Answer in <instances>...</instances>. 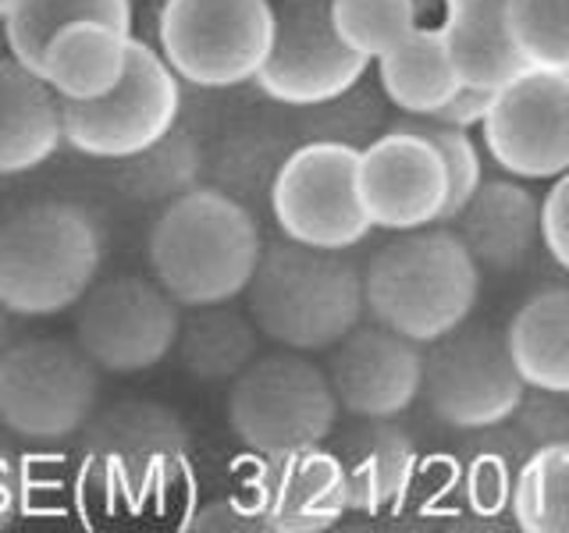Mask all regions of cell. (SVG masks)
<instances>
[{
	"label": "cell",
	"mask_w": 569,
	"mask_h": 533,
	"mask_svg": "<svg viewBox=\"0 0 569 533\" xmlns=\"http://www.w3.org/2000/svg\"><path fill=\"white\" fill-rule=\"evenodd\" d=\"M263 253L253 210L218 185H192L150 228L153 281L178 306H218L246 295Z\"/></svg>",
	"instance_id": "1"
},
{
	"label": "cell",
	"mask_w": 569,
	"mask_h": 533,
	"mask_svg": "<svg viewBox=\"0 0 569 533\" xmlns=\"http://www.w3.org/2000/svg\"><path fill=\"white\" fill-rule=\"evenodd\" d=\"M246 306L274 345L328 352L367 313L363 266L349 249H317L281 235L263 245Z\"/></svg>",
	"instance_id": "2"
},
{
	"label": "cell",
	"mask_w": 569,
	"mask_h": 533,
	"mask_svg": "<svg viewBox=\"0 0 569 533\" xmlns=\"http://www.w3.org/2000/svg\"><path fill=\"white\" fill-rule=\"evenodd\" d=\"M367 313L417 345L470 320L480 295V266L449 224L391 231L363 263Z\"/></svg>",
	"instance_id": "3"
},
{
	"label": "cell",
	"mask_w": 569,
	"mask_h": 533,
	"mask_svg": "<svg viewBox=\"0 0 569 533\" xmlns=\"http://www.w3.org/2000/svg\"><path fill=\"white\" fill-rule=\"evenodd\" d=\"M189 426L171 405L124 399L97 409L79 431L82 487L103 509L147 512L189 466Z\"/></svg>",
	"instance_id": "4"
},
{
	"label": "cell",
	"mask_w": 569,
	"mask_h": 533,
	"mask_svg": "<svg viewBox=\"0 0 569 533\" xmlns=\"http://www.w3.org/2000/svg\"><path fill=\"white\" fill-rule=\"evenodd\" d=\"M100 271V231L68 200H36L0 221V306L58 316L79 306Z\"/></svg>",
	"instance_id": "5"
},
{
	"label": "cell",
	"mask_w": 569,
	"mask_h": 533,
	"mask_svg": "<svg viewBox=\"0 0 569 533\" xmlns=\"http://www.w3.org/2000/svg\"><path fill=\"white\" fill-rule=\"evenodd\" d=\"M228 426L257 455L325 444L338 426L328 370L296 349L257 355L228 388Z\"/></svg>",
	"instance_id": "6"
},
{
	"label": "cell",
	"mask_w": 569,
	"mask_h": 533,
	"mask_svg": "<svg viewBox=\"0 0 569 533\" xmlns=\"http://www.w3.org/2000/svg\"><path fill=\"white\" fill-rule=\"evenodd\" d=\"M100 366L64 338H29L0 352V426L32 444H61L97 413Z\"/></svg>",
	"instance_id": "7"
},
{
	"label": "cell",
	"mask_w": 569,
	"mask_h": 533,
	"mask_svg": "<svg viewBox=\"0 0 569 533\" xmlns=\"http://www.w3.org/2000/svg\"><path fill=\"white\" fill-rule=\"evenodd\" d=\"M271 0H164L157 43L174 76L200 89L253 82L271 50Z\"/></svg>",
	"instance_id": "8"
},
{
	"label": "cell",
	"mask_w": 569,
	"mask_h": 533,
	"mask_svg": "<svg viewBox=\"0 0 569 533\" xmlns=\"http://www.w3.org/2000/svg\"><path fill=\"white\" fill-rule=\"evenodd\" d=\"M527 381L512 363L502 331L462 320L423 349L420 402L441 426L459 434L502 426L516 413Z\"/></svg>",
	"instance_id": "9"
},
{
	"label": "cell",
	"mask_w": 569,
	"mask_h": 533,
	"mask_svg": "<svg viewBox=\"0 0 569 533\" xmlns=\"http://www.w3.org/2000/svg\"><path fill=\"white\" fill-rule=\"evenodd\" d=\"M182 114V86L164 53L147 40L129 50L121 82L97 100H61L64 142L93 160H124L164 139Z\"/></svg>",
	"instance_id": "10"
},
{
	"label": "cell",
	"mask_w": 569,
	"mask_h": 533,
	"mask_svg": "<svg viewBox=\"0 0 569 533\" xmlns=\"http://www.w3.org/2000/svg\"><path fill=\"white\" fill-rule=\"evenodd\" d=\"M360 150L349 142L307 139L281 160L271 185V213L284 239L317 249L360 245L373 224L356 189Z\"/></svg>",
	"instance_id": "11"
},
{
	"label": "cell",
	"mask_w": 569,
	"mask_h": 533,
	"mask_svg": "<svg viewBox=\"0 0 569 533\" xmlns=\"http://www.w3.org/2000/svg\"><path fill=\"white\" fill-rule=\"evenodd\" d=\"M370 64L335 32L331 0H278L271 50L253 82L281 107H313L349 93Z\"/></svg>",
	"instance_id": "12"
},
{
	"label": "cell",
	"mask_w": 569,
	"mask_h": 533,
	"mask_svg": "<svg viewBox=\"0 0 569 533\" xmlns=\"http://www.w3.org/2000/svg\"><path fill=\"white\" fill-rule=\"evenodd\" d=\"M182 310L157 281L124 274L93 284L76 316V342L103 373H147L174 352Z\"/></svg>",
	"instance_id": "13"
},
{
	"label": "cell",
	"mask_w": 569,
	"mask_h": 533,
	"mask_svg": "<svg viewBox=\"0 0 569 533\" xmlns=\"http://www.w3.org/2000/svg\"><path fill=\"white\" fill-rule=\"evenodd\" d=\"M495 168L520 182H551L569 171V76L527 68L502 86L480 121Z\"/></svg>",
	"instance_id": "14"
},
{
	"label": "cell",
	"mask_w": 569,
	"mask_h": 533,
	"mask_svg": "<svg viewBox=\"0 0 569 533\" xmlns=\"http://www.w3.org/2000/svg\"><path fill=\"white\" fill-rule=\"evenodd\" d=\"M356 189L370 224L385 231L441 224L449 207V171L435 142L399 124H388L360 150Z\"/></svg>",
	"instance_id": "15"
},
{
	"label": "cell",
	"mask_w": 569,
	"mask_h": 533,
	"mask_svg": "<svg viewBox=\"0 0 569 533\" xmlns=\"http://www.w3.org/2000/svg\"><path fill=\"white\" fill-rule=\"evenodd\" d=\"M328 381L349 416H402L420 399L423 345L385 324H356L335 342Z\"/></svg>",
	"instance_id": "16"
},
{
	"label": "cell",
	"mask_w": 569,
	"mask_h": 533,
	"mask_svg": "<svg viewBox=\"0 0 569 533\" xmlns=\"http://www.w3.org/2000/svg\"><path fill=\"white\" fill-rule=\"evenodd\" d=\"M249 502L263 530L274 533H325L349 512L346 476L331 449H296L260 455L249 480Z\"/></svg>",
	"instance_id": "17"
},
{
	"label": "cell",
	"mask_w": 569,
	"mask_h": 533,
	"mask_svg": "<svg viewBox=\"0 0 569 533\" xmlns=\"http://www.w3.org/2000/svg\"><path fill=\"white\" fill-rule=\"evenodd\" d=\"M449 228L480 271L516 274L541 245V200L520 178H485L449 218Z\"/></svg>",
	"instance_id": "18"
},
{
	"label": "cell",
	"mask_w": 569,
	"mask_h": 533,
	"mask_svg": "<svg viewBox=\"0 0 569 533\" xmlns=\"http://www.w3.org/2000/svg\"><path fill=\"white\" fill-rule=\"evenodd\" d=\"M331 452L346 476L349 512L378 515L413 484L417 444L396 416H352L346 431L335 434Z\"/></svg>",
	"instance_id": "19"
},
{
	"label": "cell",
	"mask_w": 569,
	"mask_h": 533,
	"mask_svg": "<svg viewBox=\"0 0 569 533\" xmlns=\"http://www.w3.org/2000/svg\"><path fill=\"white\" fill-rule=\"evenodd\" d=\"M61 142V97L43 76L0 53V178L36 171Z\"/></svg>",
	"instance_id": "20"
},
{
	"label": "cell",
	"mask_w": 569,
	"mask_h": 533,
	"mask_svg": "<svg viewBox=\"0 0 569 533\" xmlns=\"http://www.w3.org/2000/svg\"><path fill=\"white\" fill-rule=\"evenodd\" d=\"M441 40L462 86L498 93L530 68L509 32L506 0H456V4H445Z\"/></svg>",
	"instance_id": "21"
},
{
	"label": "cell",
	"mask_w": 569,
	"mask_h": 533,
	"mask_svg": "<svg viewBox=\"0 0 569 533\" xmlns=\"http://www.w3.org/2000/svg\"><path fill=\"white\" fill-rule=\"evenodd\" d=\"M129 50L132 32L82 18L47 43L43 79L61 100H97L121 82L129 68Z\"/></svg>",
	"instance_id": "22"
},
{
	"label": "cell",
	"mask_w": 569,
	"mask_h": 533,
	"mask_svg": "<svg viewBox=\"0 0 569 533\" xmlns=\"http://www.w3.org/2000/svg\"><path fill=\"white\" fill-rule=\"evenodd\" d=\"M506 342L530 388L569 391V284L530 292L509 320Z\"/></svg>",
	"instance_id": "23"
},
{
	"label": "cell",
	"mask_w": 569,
	"mask_h": 533,
	"mask_svg": "<svg viewBox=\"0 0 569 533\" xmlns=\"http://www.w3.org/2000/svg\"><path fill=\"white\" fill-rule=\"evenodd\" d=\"M373 64H378V86L385 100L413 118L435 114L462 89L449 50H445L441 29L417 26L396 50L381 53Z\"/></svg>",
	"instance_id": "24"
},
{
	"label": "cell",
	"mask_w": 569,
	"mask_h": 533,
	"mask_svg": "<svg viewBox=\"0 0 569 533\" xmlns=\"http://www.w3.org/2000/svg\"><path fill=\"white\" fill-rule=\"evenodd\" d=\"M174 349L189 378L203 384H231L260 355V328L231 302L196 306L182 316Z\"/></svg>",
	"instance_id": "25"
},
{
	"label": "cell",
	"mask_w": 569,
	"mask_h": 533,
	"mask_svg": "<svg viewBox=\"0 0 569 533\" xmlns=\"http://www.w3.org/2000/svg\"><path fill=\"white\" fill-rule=\"evenodd\" d=\"M82 18L132 32V0H11L4 14L8 53L36 76H43L47 43L64 26L82 22Z\"/></svg>",
	"instance_id": "26"
},
{
	"label": "cell",
	"mask_w": 569,
	"mask_h": 533,
	"mask_svg": "<svg viewBox=\"0 0 569 533\" xmlns=\"http://www.w3.org/2000/svg\"><path fill=\"white\" fill-rule=\"evenodd\" d=\"M533 449L512 431L509 423L473 431V444L462 452V497L473 509V515L495 520L512 502L516 476Z\"/></svg>",
	"instance_id": "27"
},
{
	"label": "cell",
	"mask_w": 569,
	"mask_h": 533,
	"mask_svg": "<svg viewBox=\"0 0 569 533\" xmlns=\"http://www.w3.org/2000/svg\"><path fill=\"white\" fill-rule=\"evenodd\" d=\"M114 164H118L114 185L129 195V200L168 203L196 185V178L203 171V150L192 135L171 129L164 139L153 142L150 150L114 160Z\"/></svg>",
	"instance_id": "28"
},
{
	"label": "cell",
	"mask_w": 569,
	"mask_h": 533,
	"mask_svg": "<svg viewBox=\"0 0 569 533\" xmlns=\"http://www.w3.org/2000/svg\"><path fill=\"white\" fill-rule=\"evenodd\" d=\"M509 512L523 533H569V444H545L527 455Z\"/></svg>",
	"instance_id": "29"
},
{
	"label": "cell",
	"mask_w": 569,
	"mask_h": 533,
	"mask_svg": "<svg viewBox=\"0 0 569 533\" xmlns=\"http://www.w3.org/2000/svg\"><path fill=\"white\" fill-rule=\"evenodd\" d=\"M302 111V142L307 139H331V142H349V147L363 150L370 139H378L388 129V114H385V93L381 86L373 89L363 82H356L349 93L313 103V107H296Z\"/></svg>",
	"instance_id": "30"
},
{
	"label": "cell",
	"mask_w": 569,
	"mask_h": 533,
	"mask_svg": "<svg viewBox=\"0 0 569 533\" xmlns=\"http://www.w3.org/2000/svg\"><path fill=\"white\" fill-rule=\"evenodd\" d=\"M331 22L346 47L378 61L417 29L420 11L413 0H331Z\"/></svg>",
	"instance_id": "31"
},
{
	"label": "cell",
	"mask_w": 569,
	"mask_h": 533,
	"mask_svg": "<svg viewBox=\"0 0 569 533\" xmlns=\"http://www.w3.org/2000/svg\"><path fill=\"white\" fill-rule=\"evenodd\" d=\"M289 153H292V147L278 132L242 129L221 147L218 168H213V174H218V189L231 192L246 207H249V200H260V195L271 200L274 174Z\"/></svg>",
	"instance_id": "32"
},
{
	"label": "cell",
	"mask_w": 569,
	"mask_h": 533,
	"mask_svg": "<svg viewBox=\"0 0 569 533\" xmlns=\"http://www.w3.org/2000/svg\"><path fill=\"white\" fill-rule=\"evenodd\" d=\"M506 18L530 68L569 76V0H506Z\"/></svg>",
	"instance_id": "33"
},
{
	"label": "cell",
	"mask_w": 569,
	"mask_h": 533,
	"mask_svg": "<svg viewBox=\"0 0 569 533\" xmlns=\"http://www.w3.org/2000/svg\"><path fill=\"white\" fill-rule=\"evenodd\" d=\"M391 124L423 132L435 142V150L441 153V164L449 171V207H445L441 224H449L452 213L470 200L480 182H485V164H480V150H477L470 129H452V124H438L431 118H413V114H402Z\"/></svg>",
	"instance_id": "34"
},
{
	"label": "cell",
	"mask_w": 569,
	"mask_h": 533,
	"mask_svg": "<svg viewBox=\"0 0 569 533\" xmlns=\"http://www.w3.org/2000/svg\"><path fill=\"white\" fill-rule=\"evenodd\" d=\"M509 426L530 444V449L569 444V391H548V388L527 384L520 405H516V413L509 416Z\"/></svg>",
	"instance_id": "35"
},
{
	"label": "cell",
	"mask_w": 569,
	"mask_h": 533,
	"mask_svg": "<svg viewBox=\"0 0 569 533\" xmlns=\"http://www.w3.org/2000/svg\"><path fill=\"white\" fill-rule=\"evenodd\" d=\"M182 530L186 533H253V530H263V520L249 497L246 502L242 497H213V502L186 515Z\"/></svg>",
	"instance_id": "36"
},
{
	"label": "cell",
	"mask_w": 569,
	"mask_h": 533,
	"mask_svg": "<svg viewBox=\"0 0 569 533\" xmlns=\"http://www.w3.org/2000/svg\"><path fill=\"white\" fill-rule=\"evenodd\" d=\"M541 245L569 274V171L551 178V189L541 200Z\"/></svg>",
	"instance_id": "37"
},
{
	"label": "cell",
	"mask_w": 569,
	"mask_h": 533,
	"mask_svg": "<svg viewBox=\"0 0 569 533\" xmlns=\"http://www.w3.org/2000/svg\"><path fill=\"white\" fill-rule=\"evenodd\" d=\"M491 100H495L491 89L462 86L449 103L438 107V111L427 114V118L438 121V124H452V129H480V121H485L491 111Z\"/></svg>",
	"instance_id": "38"
},
{
	"label": "cell",
	"mask_w": 569,
	"mask_h": 533,
	"mask_svg": "<svg viewBox=\"0 0 569 533\" xmlns=\"http://www.w3.org/2000/svg\"><path fill=\"white\" fill-rule=\"evenodd\" d=\"M4 434L8 431L0 426V530L11 526V520L18 515V505H22V466H18V459H14Z\"/></svg>",
	"instance_id": "39"
},
{
	"label": "cell",
	"mask_w": 569,
	"mask_h": 533,
	"mask_svg": "<svg viewBox=\"0 0 569 533\" xmlns=\"http://www.w3.org/2000/svg\"><path fill=\"white\" fill-rule=\"evenodd\" d=\"M8 316H11V313H8L4 306H0V352L8 349Z\"/></svg>",
	"instance_id": "40"
},
{
	"label": "cell",
	"mask_w": 569,
	"mask_h": 533,
	"mask_svg": "<svg viewBox=\"0 0 569 533\" xmlns=\"http://www.w3.org/2000/svg\"><path fill=\"white\" fill-rule=\"evenodd\" d=\"M413 4H417V11H420V18H423V14L438 11V4H441V0H413Z\"/></svg>",
	"instance_id": "41"
},
{
	"label": "cell",
	"mask_w": 569,
	"mask_h": 533,
	"mask_svg": "<svg viewBox=\"0 0 569 533\" xmlns=\"http://www.w3.org/2000/svg\"><path fill=\"white\" fill-rule=\"evenodd\" d=\"M8 8H11V0H0V26H4V14H8Z\"/></svg>",
	"instance_id": "42"
},
{
	"label": "cell",
	"mask_w": 569,
	"mask_h": 533,
	"mask_svg": "<svg viewBox=\"0 0 569 533\" xmlns=\"http://www.w3.org/2000/svg\"><path fill=\"white\" fill-rule=\"evenodd\" d=\"M0 53H8V40H4V26H0Z\"/></svg>",
	"instance_id": "43"
},
{
	"label": "cell",
	"mask_w": 569,
	"mask_h": 533,
	"mask_svg": "<svg viewBox=\"0 0 569 533\" xmlns=\"http://www.w3.org/2000/svg\"><path fill=\"white\" fill-rule=\"evenodd\" d=\"M441 4H456V0H441Z\"/></svg>",
	"instance_id": "44"
}]
</instances>
